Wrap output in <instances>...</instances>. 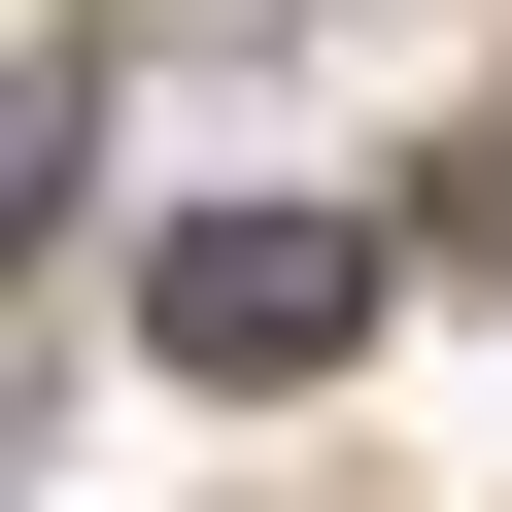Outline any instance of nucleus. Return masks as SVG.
<instances>
[{"label":"nucleus","instance_id":"nucleus-2","mask_svg":"<svg viewBox=\"0 0 512 512\" xmlns=\"http://www.w3.org/2000/svg\"><path fill=\"white\" fill-rule=\"evenodd\" d=\"M69 171H103V35H0V274L69 239Z\"/></svg>","mask_w":512,"mask_h":512},{"label":"nucleus","instance_id":"nucleus-1","mask_svg":"<svg viewBox=\"0 0 512 512\" xmlns=\"http://www.w3.org/2000/svg\"><path fill=\"white\" fill-rule=\"evenodd\" d=\"M137 342L274 410V376H342V342H376V239H342V205H205L171 274H137Z\"/></svg>","mask_w":512,"mask_h":512}]
</instances>
